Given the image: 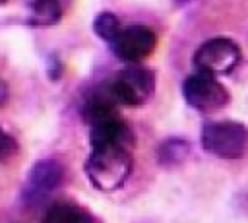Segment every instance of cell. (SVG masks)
Returning <instances> with one entry per match:
<instances>
[{
	"label": "cell",
	"instance_id": "6da1fadb",
	"mask_svg": "<svg viewBox=\"0 0 248 223\" xmlns=\"http://www.w3.org/2000/svg\"><path fill=\"white\" fill-rule=\"evenodd\" d=\"M134 159L130 147L120 143H99L91 145L85 161V173L89 182L101 192H114L124 186L132 175Z\"/></svg>",
	"mask_w": 248,
	"mask_h": 223
},
{
	"label": "cell",
	"instance_id": "7a4b0ae2",
	"mask_svg": "<svg viewBox=\"0 0 248 223\" xmlns=\"http://www.w3.org/2000/svg\"><path fill=\"white\" fill-rule=\"evenodd\" d=\"M202 145L221 159H240L248 147V128L234 120H209L202 128Z\"/></svg>",
	"mask_w": 248,
	"mask_h": 223
},
{
	"label": "cell",
	"instance_id": "8992f818",
	"mask_svg": "<svg viewBox=\"0 0 248 223\" xmlns=\"http://www.w3.org/2000/svg\"><path fill=\"white\" fill-rule=\"evenodd\" d=\"M157 45V35L141 23H134L126 29H120L116 39L110 43L112 52L128 64H138L147 58Z\"/></svg>",
	"mask_w": 248,
	"mask_h": 223
},
{
	"label": "cell",
	"instance_id": "5b68a950",
	"mask_svg": "<svg viewBox=\"0 0 248 223\" xmlns=\"http://www.w3.org/2000/svg\"><path fill=\"white\" fill-rule=\"evenodd\" d=\"M238 62H240V47L227 37L209 39L202 43L194 52L196 70L209 76L229 74L236 68Z\"/></svg>",
	"mask_w": 248,
	"mask_h": 223
},
{
	"label": "cell",
	"instance_id": "8fae6325",
	"mask_svg": "<svg viewBox=\"0 0 248 223\" xmlns=\"http://www.w3.org/2000/svg\"><path fill=\"white\" fill-rule=\"evenodd\" d=\"M93 29H95V33H97V37H101L103 41H107L108 45L116 39V35L120 33V21H118V17L114 16V14H110V12H101L97 17H95V21H93Z\"/></svg>",
	"mask_w": 248,
	"mask_h": 223
},
{
	"label": "cell",
	"instance_id": "9c48e42d",
	"mask_svg": "<svg viewBox=\"0 0 248 223\" xmlns=\"http://www.w3.org/2000/svg\"><path fill=\"white\" fill-rule=\"evenodd\" d=\"M60 4L58 0H35L31 4L29 23L33 27H50L60 19Z\"/></svg>",
	"mask_w": 248,
	"mask_h": 223
},
{
	"label": "cell",
	"instance_id": "3957f363",
	"mask_svg": "<svg viewBox=\"0 0 248 223\" xmlns=\"http://www.w3.org/2000/svg\"><path fill=\"white\" fill-rule=\"evenodd\" d=\"M105 89L116 105L138 107V105H143L153 95L155 74L147 68L130 66L114 74L105 83Z\"/></svg>",
	"mask_w": 248,
	"mask_h": 223
},
{
	"label": "cell",
	"instance_id": "277c9868",
	"mask_svg": "<svg viewBox=\"0 0 248 223\" xmlns=\"http://www.w3.org/2000/svg\"><path fill=\"white\" fill-rule=\"evenodd\" d=\"M182 95L186 103L200 112H215L223 109L231 99L223 83L215 76H209L203 72H194L184 80Z\"/></svg>",
	"mask_w": 248,
	"mask_h": 223
},
{
	"label": "cell",
	"instance_id": "30bf717a",
	"mask_svg": "<svg viewBox=\"0 0 248 223\" xmlns=\"http://www.w3.org/2000/svg\"><path fill=\"white\" fill-rule=\"evenodd\" d=\"M190 153V143L182 138H169L159 147V161L161 165H180Z\"/></svg>",
	"mask_w": 248,
	"mask_h": 223
},
{
	"label": "cell",
	"instance_id": "ba28073f",
	"mask_svg": "<svg viewBox=\"0 0 248 223\" xmlns=\"http://www.w3.org/2000/svg\"><path fill=\"white\" fill-rule=\"evenodd\" d=\"M41 223H101V221L91 211H87L85 207L74 202H56L45 211Z\"/></svg>",
	"mask_w": 248,
	"mask_h": 223
},
{
	"label": "cell",
	"instance_id": "4fadbf2b",
	"mask_svg": "<svg viewBox=\"0 0 248 223\" xmlns=\"http://www.w3.org/2000/svg\"><path fill=\"white\" fill-rule=\"evenodd\" d=\"M6 101H8V83L0 80V105H4Z\"/></svg>",
	"mask_w": 248,
	"mask_h": 223
},
{
	"label": "cell",
	"instance_id": "5bb4252c",
	"mask_svg": "<svg viewBox=\"0 0 248 223\" xmlns=\"http://www.w3.org/2000/svg\"><path fill=\"white\" fill-rule=\"evenodd\" d=\"M4 2H6V0H0V4H4Z\"/></svg>",
	"mask_w": 248,
	"mask_h": 223
},
{
	"label": "cell",
	"instance_id": "7c38bea8",
	"mask_svg": "<svg viewBox=\"0 0 248 223\" xmlns=\"http://www.w3.org/2000/svg\"><path fill=\"white\" fill-rule=\"evenodd\" d=\"M16 153H17V142L6 130L0 128V163L12 159Z\"/></svg>",
	"mask_w": 248,
	"mask_h": 223
},
{
	"label": "cell",
	"instance_id": "52a82bcc",
	"mask_svg": "<svg viewBox=\"0 0 248 223\" xmlns=\"http://www.w3.org/2000/svg\"><path fill=\"white\" fill-rule=\"evenodd\" d=\"M64 180V169L58 161L43 159L33 165L27 175V182L23 188V200L29 206L41 204L52 190H56Z\"/></svg>",
	"mask_w": 248,
	"mask_h": 223
}]
</instances>
